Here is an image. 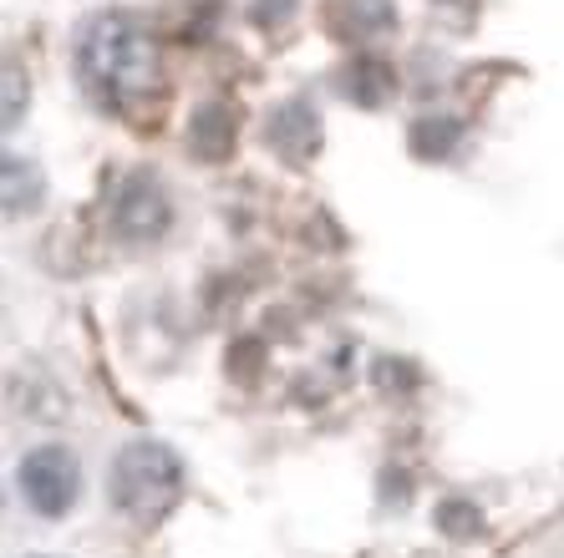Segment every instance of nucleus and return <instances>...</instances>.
Wrapping results in <instances>:
<instances>
[{"label":"nucleus","mask_w":564,"mask_h":558,"mask_svg":"<svg viewBox=\"0 0 564 558\" xmlns=\"http://www.w3.org/2000/svg\"><path fill=\"white\" fill-rule=\"evenodd\" d=\"M15 112H21V72L6 66V128H15Z\"/></svg>","instance_id":"20e7f679"},{"label":"nucleus","mask_w":564,"mask_h":558,"mask_svg":"<svg viewBox=\"0 0 564 558\" xmlns=\"http://www.w3.org/2000/svg\"><path fill=\"white\" fill-rule=\"evenodd\" d=\"M77 77L107 107L143 102L158 87V46L148 26L122 11L93 15L77 31Z\"/></svg>","instance_id":"f257e3e1"},{"label":"nucleus","mask_w":564,"mask_h":558,"mask_svg":"<svg viewBox=\"0 0 564 558\" xmlns=\"http://www.w3.org/2000/svg\"><path fill=\"white\" fill-rule=\"evenodd\" d=\"M107 488L118 513H128L132 523H158L184 493V462L163 441H128L112 462Z\"/></svg>","instance_id":"f03ea898"},{"label":"nucleus","mask_w":564,"mask_h":558,"mask_svg":"<svg viewBox=\"0 0 564 558\" xmlns=\"http://www.w3.org/2000/svg\"><path fill=\"white\" fill-rule=\"evenodd\" d=\"M15 488H21L31 513L62 518V513H72L77 488H82L77 457L66 452V447H31V452L21 457V468H15Z\"/></svg>","instance_id":"7ed1b4c3"}]
</instances>
